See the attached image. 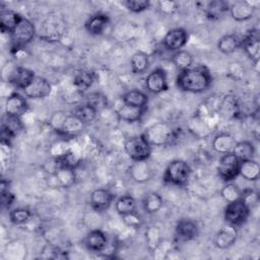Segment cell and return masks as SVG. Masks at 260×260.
<instances>
[{"mask_svg":"<svg viewBox=\"0 0 260 260\" xmlns=\"http://www.w3.org/2000/svg\"><path fill=\"white\" fill-rule=\"evenodd\" d=\"M236 143H237V140L232 134L228 132H220L213 137L211 146L215 152L220 154H225L233 151Z\"/></svg>","mask_w":260,"mask_h":260,"instance_id":"21","label":"cell"},{"mask_svg":"<svg viewBox=\"0 0 260 260\" xmlns=\"http://www.w3.org/2000/svg\"><path fill=\"white\" fill-rule=\"evenodd\" d=\"M122 102L125 105L146 109V106L148 104V96L142 90L135 88V89H130L126 91L122 95Z\"/></svg>","mask_w":260,"mask_h":260,"instance_id":"27","label":"cell"},{"mask_svg":"<svg viewBox=\"0 0 260 260\" xmlns=\"http://www.w3.org/2000/svg\"><path fill=\"white\" fill-rule=\"evenodd\" d=\"M110 23V18L107 14L96 13L90 16L84 23L86 31L91 36L102 35Z\"/></svg>","mask_w":260,"mask_h":260,"instance_id":"22","label":"cell"},{"mask_svg":"<svg viewBox=\"0 0 260 260\" xmlns=\"http://www.w3.org/2000/svg\"><path fill=\"white\" fill-rule=\"evenodd\" d=\"M250 214V209L240 199L226 204L223 212L224 220L235 226L244 223Z\"/></svg>","mask_w":260,"mask_h":260,"instance_id":"7","label":"cell"},{"mask_svg":"<svg viewBox=\"0 0 260 260\" xmlns=\"http://www.w3.org/2000/svg\"><path fill=\"white\" fill-rule=\"evenodd\" d=\"M22 16L11 9H2L0 12V29L2 32H8L9 35L13 31L16 25L21 20Z\"/></svg>","mask_w":260,"mask_h":260,"instance_id":"24","label":"cell"},{"mask_svg":"<svg viewBox=\"0 0 260 260\" xmlns=\"http://www.w3.org/2000/svg\"><path fill=\"white\" fill-rule=\"evenodd\" d=\"M0 191H1V204L3 208H9L15 200L14 194L11 192L9 188V182L2 180L0 183Z\"/></svg>","mask_w":260,"mask_h":260,"instance_id":"41","label":"cell"},{"mask_svg":"<svg viewBox=\"0 0 260 260\" xmlns=\"http://www.w3.org/2000/svg\"><path fill=\"white\" fill-rule=\"evenodd\" d=\"M241 47V39L234 34H226L219 38L217 42V49L225 54L230 55L237 51Z\"/></svg>","mask_w":260,"mask_h":260,"instance_id":"29","label":"cell"},{"mask_svg":"<svg viewBox=\"0 0 260 260\" xmlns=\"http://www.w3.org/2000/svg\"><path fill=\"white\" fill-rule=\"evenodd\" d=\"M151 146H162L171 143L175 137V131L166 122H156L145 129L142 133Z\"/></svg>","mask_w":260,"mask_h":260,"instance_id":"3","label":"cell"},{"mask_svg":"<svg viewBox=\"0 0 260 260\" xmlns=\"http://www.w3.org/2000/svg\"><path fill=\"white\" fill-rule=\"evenodd\" d=\"M30 216H31L30 210L24 207L14 208L9 212V220L11 223L15 225H19L27 222Z\"/></svg>","mask_w":260,"mask_h":260,"instance_id":"39","label":"cell"},{"mask_svg":"<svg viewBox=\"0 0 260 260\" xmlns=\"http://www.w3.org/2000/svg\"><path fill=\"white\" fill-rule=\"evenodd\" d=\"M53 176L55 181L57 182V185L62 188H69L75 183L76 175L74 169L66 168V167H60L56 173Z\"/></svg>","mask_w":260,"mask_h":260,"instance_id":"30","label":"cell"},{"mask_svg":"<svg viewBox=\"0 0 260 260\" xmlns=\"http://www.w3.org/2000/svg\"><path fill=\"white\" fill-rule=\"evenodd\" d=\"M108 242L109 240L106 234L101 230H92L84 238L86 249L95 253H101L106 248Z\"/></svg>","mask_w":260,"mask_h":260,"instance_id":"20","label":"cell"},{"mask_svg":"<svg viewBox=\"0 0 260 260\" xmlns=\"http://www.w3.org/2000/svg\"><path fill=\"white\" fill-rule=\"evenodd\" d=\"M212 82V76L205 65H197L180 71L176 83L177 86L186 92L201 93L207 90Z\"/></svg>","mask_w":260,"mask_h":260,"instance_id":"1","label":"cell"},{"mask_svg":"<svg viewBox=\"0 0 260 260\" xmlns=\"http://www.w3.org/2000/svg\"><path fill=\"white\" fill-rule=\"evenodd\" d=\"M24 95L28 99L32 100H40V99H45L48 95H50L52 91V85L46 79L45 77L42 76H37L29 82L27 86H25L22 89Z\"/></svg>","mask_w":260,"mask_h":260,"instance_id":"8","label":"cell"},{"mask_svg":"<svg viewBox=\"0 0 260 260\" xmlns=\"http://www.w3.org/2000/svg\"><path fill=\"white\" fill-rule=\"evenodd\" d=\"M116 211L122 216L136 210V200L133 196L125 194L120 196L115 202Z\"/></svg>","mask_w":260,"mask_h":260,"instance_id":"36","label":"cell"},{"mask_svg":"<svg viewBox=\"0 0 260 260\" xmlns=\"http://www.w3.org/2000/svg\"><path fill=\"white\" fill-rule=\"evenodd\" d=\"M241 200L245 203V205L251 210L255 207L259 202V194L253 189H245L242 191Z\"/></svg>","mask_w":260,"mask_h":260,"instance_id":"42","label":"cell"},{"mask_svg":"<svg viewBox=\"0 0 260 260\" xmlns=\"http://www.w3.org/2000/svg\"><path fill=\"white\" fill-rule=\"evenodd\" d=\"M176 237L181 241H192L197 238L199 228L197 223L189 218L180 219L175 228Z\"/></svg>","mask_w":260,"mask_h":260,"instance_id":"17","label":"cell"},{"mask_svg":"<svg viewBox=\"0 0 260 260\" xmlns=\"http://www.w3.org/2000/svg\"><path fill=\"white\" fill-rule=\"evenodd\" d=\"M122 220L128 228L139 229L142 225V219L136 210L122 215Z\"/></svg>","mask_w":260,"mask_h":260,"instance_id":"45","label":"cell"},{"mask_svg":"<svg viewBox=\"0 0 260 260\" xmlns=\"http://www.w3.org/2000/svg\"><path fill=\"white\" fill-rule=\"evenodd\" d=\"M241 47L248 57L257 65L260 56V41L257 29L251 30L244 39H241Z\"/></svg>","mask_w":260,"mask_h":260,"instance_id":"16","label":"cell"},{"mask_svg":"<svg viewBox=\"0 0 260 260\" xmlns=\"http://www.w3.org/2000/svg\"><path fill=\"white\" fill-rule=\"evenodd\" d=\"M99 113L100 112L96 109H94L92 106L88 105L87 103L76 106L74 108V110L72 111V114H74L76 117H78L80 120H82L85 124L94 121L96 119Z\"/></svg>","mask_w":260,"mask_h":260,"instance_id":"35","label":"cell"},{"mask_svg":"<svg viewBox=\"0 0 260 260\" xmlns=\"http://www.w3.org/2000/svg\"><path fill=\"white\" fill-rule=\"evenodd\" d=\"M85 123L74 114H68L61 129L57 132L65 138H75L81 134L85 127Z\"/></svg>","mask_w":260,"mask_h":260,"instance_id":"15","label":"cell"},{"mask_svg":"<svg viewBox=\"0 0 260 260\" xmlns=\"http://www.w3.org/2000/svg\"><path fill=\"white\" fill-rule=\"evenodd\" d=\"M158 9L164 14H173L178 9V3L171 0H160L157 3Z\"/></svg>","mask_w":260,"mask_h":260,"instance_id":"48","label":"cell"},{"mask_svg":"<svg viewBox=\"0 0 260 260\" xmlns=\"http://www.w3.org/2000/svg\"><path fill=\"white\" fill-rule=\"evenodd\" d=\"M218 110L222 116H224L226 118H231V117H236V115L239 114L240 106L235 96L225 95L221 100Z\"/></svg>","mask_w":260,"mask_h":260,"instance_id":"34","label":"cell"},{"mask_svg":"<svg viewBox=\"0 0 260 260\" xmlns=\"http://www.w3.org/2000/svg\"><path fill=\"white\" fill-rule=\"evenodd\" d=\"M36 77L32 70L25 67H16L8 77V83L14 88L23 89L29 84V82Z\"/></svg>","mask_w":260,"mask_h":260,"instance_id":"18","label":"cell"},{"mask_svg":"<svg viewBox=\"0 0 260 260\" xmlns=\"http://www.w3.org/2000/svg\"><path fill=\"white\" fill-rule=\"evenodd\" d=\"M242 190H240V188L236 184L231 182H228V184H225L220 190V196L228 203L240 200Z\"/></svg>","mask_w":260,"mask_h":260,"instance_id":"38","label":"cell"},{"mask_svg":"<svg viewBox=\"0 0 260 260\" xmlns=\"http://www.w3.org/2000/svg\"><path fill=\"white\" fill-rule=\"evenodd\" d=\"M2 124H4L8 129H10L15 135L23 128L20 117H13L5 115V119L3 120Z\"/></svg>","mask_w":260,"mask_h":260,"instance_id":"47","label":"cell"},{"mask_svg":"<svg viewBox=\"0 0 260 260\" xmlns=\"http://www.w3.org/2000/svg\"><path fill=\"white\" fill-rule=\"evenodd\" d=\"M114 198L115 195L109 189L98 188L90 193L89 204L96 212H104L110 208Z\"/></svg>","mask_w":260,"mask_h":260,"instance_id":"12","label":"cell"},{"mask_svg":"<svg viewBox=\"0 0 260 260\" xmlns=\"http://www.w3.org/2000/svg\"><path fill=\"white\" fill-rule=\"evenodd\" d=\"M188 42V32L183 27L171 28L162 39V46L172 52L182 50Z\"/></svg>","mask_w":260,"mask_h":260,"instance_id":"9","label":"cell"},{"mask_svg":"<svg viewBox=\"0 0 260 260\" xmlns=\"http://www.w3.org/2000/svg\"><path fill=\"white\" fill-rule=\"evenodd\" d=\"M256 5L258 2H251L247 0H239L230 3L229 12L231 17L236 21H246L253 17Z\"/></svg>","mask_w":260,"mask_h":260,"instance_id":"10","label":"cell"},{"mask_svg":"<svg viewBox=\"0 0 260 260\" xmlns=\"http://www.w3.org/2000/svg\"><path fill=\"white\" fill-rule=\"evenodd\" d=\"M240 160L233 153L222 154L217 164V174L224 182H232L239 176Z\"/></svg>","mask_w":260,"mask_h":260,"instance_id":"6","label":"cell"},{"mask_svg":"<svg viewBox=\"0 0 260 260\" xmlns=\"http://www.w3.org/2000/svg\"><path fill=\"white\" fill-rule=\"evenodd\" d=\"M124 150L133 161L147 160L150 157L152 146L140 134L128 137L124 142Z\"/></svg>","mask_w":260,"mask_h":260,"instance_id":"4","label":"cell"},{"mask_svg":"<svg viewBox=\"0 0 260 260\" xmlns=\"http://www.w3.org/2000/svg\"><path fill=\"white\" fill-rule=\"evenodd\" d=\"M145 241L147 244V247L150 251H153L162 241L160 237V232L157 226H149L145 232Z\"/></svg>","mask_w":260,"mask_h":260,"instance_id":"40","label":"cell"},{"mask_svg":"<svg viewBox=\"0 0 260 260\" xmlns=\"http://www.w3.org/2000/svg\"><path fill=\"white\" fill-rule=\"evenodd\" d=\"M191 175L192 169L187 161L174 159L167 166L162 178L166 183L183 187L188 184Z\"/></svg>","mask_w":260,"mask_h":260,"instance_id":"2","label":"cell"},{"mask_svg":"<svg viewBox=\"0 0 260 260\" xmlns=\"http://www.w3.org/2000/svg\"><path fill=\"white\" fill-rule=\"evenodd\" d=\"M230 2L223 0H215L207 3L205 7V14L211 20L221 18L226 12H229Z\"/></svg>","mask_w":260,"mask_h":260,"instance_id":"28","label":"cell"},{"mask_svg":"<svg viewBox=\"0 0 260 260\" xmlns=\"http://www.w3.org/2000/svg\"><path fill=\"white\" fill-rule=\"evenodd\" d=\"M237 238H238L237 226L226 222L216 233L214 238V245L216 248L221 250L229 249L236 243Z\"/></svg>","mask_w":260,"mask_h":260,"instance_id":"13","label":"cell"},{"mask_svg":"<svg viewBox=\"0 0 260 260\" xmlns=\"http://www.w3.org/2000/svg\"><path fill=\"white\" fill-rule=\"evenodd\" d=\"M93 74L86 70H78L73 75V86L75 90L82 94L84 93L93 82Z\"/></svg>","mask_w":260,"mask_h":260,"instance_id":"26","label":"cell"},{"mask_svg":"<svg viewBox=\"0 0 260 260\" xmlns=\"http://www.w3.org/2000/svg\"><path fill=\"white\" fill-rule=\"evenodd\" d=\"M232 152L237 156V158L240 161L245 159H251L254 157L255 147L251 141H248V140L237 141Z\"/></svg>","mask_w":260,"mask_h":260,"instance_id":"32","label":"cell"},{"mask_svg":"<svg viewBox=\"0 0 260 260\" xmlns=\"http://www.w3.org/2000/svg\"><path fill=\"white\" fill-rule=\"evenodd\" d=\"M145 110L146 109H144V108H139V107H134V106L123 104L118 109L116 114L120 121H124L127 123H135V122L141 121Z\"/></svg>","mask_w":260,"mask_h":260,"instance_id":"23","label":"cell"},{"mask_svg":"<svg viewBox=\"0 0 260 260\" xmlns=\"http://www.w3.org/2000/svg\"><path fill=\"white\" fill-rule=\"evenodd\" d=\"M239 176L247 181H257L260 176V165L255 159L241 160L239 165Z\"/></svg>","mask_w":260,"mask_h":260,"instance_id":"25","label":"cell"},{"mask_svg":"<svg viewBox=\"0 0 260 260\" xmlns=\"http://www.w3.org/2000/svg\"><path fill=\"white\" fill-rule=\"evenodd\" d=\"M67 115L68 114L63 111H57V112L53 113V115L51 116V118L49 120V124H50L51 128L53 130H55L56 132H58L61 129Z\"/></svg>","mask_w":260,"mask_h":260,"instance_id":"46","label":"cell"},{"mask_svg":"<svg viewBox=\"0 0 260 260\" xmlns=\"http://www.w3.org/2000/svg\"><path fill=\"white\" fill-rule=\"evenodd\" d=\"M143 209L148 214L156 213L164 205V199L157 192H149L142 201Z\"/></svg>","mask_w":260,"mask_h":260,"instance_id":"31","label":"cell"},{"mask_svg":"<svg viewBox=\"0 0 260 260\" xmlns=\"http://www.w3.org/2000/svg\"><path fill=\"white\" fill-rule=\"evenodd\" d=\"M148 64H149L148 56L141 51H137L131 56L130 66H131L132 72L135 74L143 73L147 69Z\"/></svg>","mask_w":260,"mask_h":260,"instance_id":"37","label":"cell"},{"mask_svg":"<svg viewBox=\"0 0 260 260\" xmlns=\"http://www.w3.org/2000/svg\"><path fill=\"white\" fill-rule=\"evenodd\" d=\"M145 87L147 91L158 94L168 90V78L167 73L161 68H156L152 70L145 78Z\"/></svg>","mask_w":260,"mask_h":260,"instance_id":"11","label":"cell"},{"mask_svg":"<svg viewBox=\"0 0 260 260\" xmlns=\"http://www.w3.org/2000/svg\"><path fill=\"white\" fill-rule=\"evenodd\" d=\"M229 71H230V74L236 78V79H241L244 77L245 75V69L244 67L242 66L241 63H238V62H233L231 63L230 67H229Z\"/></svg>","mask_w":260,"mask_h":260,"instance_id":"49","label":"cell"},{"mask_svg":"<svg viewBox=\"0 0 260 260\" xmlns=\"http://www.w3.org/2000/svg\"><path fill=\"white\" fill-rule=\"evenodd\" d=\"M36 36V26L27 18L22 17L13 31L10 34L11 42L15 49H21L29 44Z\"/></svg>","mask_w":260,"mask_h":260,"instance_id":"5","label":"cell"},{"mask_svg":"<svg viewBox=\"0 0 260 260\" xmlns=\"http://www.w3.org/2000/svg\"><path fill=\"white\" fill-rule=\"evenodd\" d=\"M129 174L133 181L138 184H142L151 179L152 169L147 160L133 161V164L129 168Z\"/></svg>","mask_w":260,"mask_h":260,"instance_id":"19","label":"cell"},{"mask_svg":"<svg viewBox=\"0 0 260 260\" xmlns=\"http://www.w3.org/2000/svg\"><path fill=\"white\" fill-rule=\"evenodd\" d=\"M15 134L10 129H8L4 124L1 125V143L2 144L9 146Z\"/></svg>","mask_w":260,"mask_h":260,"instance_id":"50","label":"cell"},{"mask_svg":"<svg viewBox=\"0 0 260 260\" xmlns=\"http://www.w3.org/2000/svg\"><path fill=\"white\" fill-rule=\"evenodd\" d=\"M5 115L13 117H21L28 110V104L25 98L17 92L8 95L4 106Z\"/></svg>","mask_w":260,"mask_h":260,"instance_id":"14","label":"cell"},{"mask_svg":"<svg viewBox=\"0 0 260 260\" xmlns=\"http://www.w3.org/2000/svg\"><path fill=\"white\" fill-rule=\"evenodd\" d=\"M85 103H87L88 105L92 106L99 112L104 110L107 107V104H108L107 98L104 94L100 93V92H92V93H90L87 96Z\"/></svg>","mask_w":260,"mask_h":260,"instance_id":"43","label":"cell"},{"mask_svg":"<svg viewBox=\"0 0 260 260\" xmlns=\"http://www.w3.org/2000/svg\"><path fill=\"white\" fill-rule=\"evenodd\" d=\"M125 6L129 11L139 13L147 10L150 7V2L148 0H127L125 1Z\"/></svg>","mask_w":260,"mask_h":260,"instance_id":"44","label":"cell"},{"mask_svg":"<svg viewBox=\"0 0 260 260\" xmlns=\"http://www.w3.org/2000/svg\"><path fill=\"white\" fill-rule=\"evenodd\" d=\"M193 61H194L193 55L186 50L177 51L172 56V62L175 65V67L179 70V72L192 67Z\"/></svg>","mask_w":260,"mask_h":260,"instance_id":"33","label":"cell"}]
</instances>
